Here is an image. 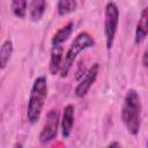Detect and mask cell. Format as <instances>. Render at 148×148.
<instances>
[{
	"label": "cell",
	"instance_id": "6da1fadb",
	"mask_svg": "<svg viewBox=\"0 0 148 148\" xmlns=\"http://www.w3.org/2000/svg\"><path fill=\"white\" fill-rule=\"evenodd\" d=\"M121 120L127 131L132 135H136L141 127V101L140 96L134 89H130L123 102Z\"/></svg>",
	"mask_w": 148,
	"mask_h": 148
},
{
	"label": "cell",
	"instance_id": "7a4b0ae2",
	"mask_svg": "<svg viewBox=\"0 0 148 148\" xmlns=\"http://www.w3.org/2000/svg\"><path fill=\"white\" fill-rule=\"evenodd\" d=\"M47 97V81L45 76H38L31 87L28 108H27V118L29 123L35 124L39 120L45 101Z\"/></svg>",
	"mask_w": 148,
	"mask_h": 148
},
{
	"label": "cell",
	"instance_id": "3957f363",
	"mask_svg": "<svg viewBox=\"0 0 148 148\" xmlns=\"http://www.w3.org/2000/svg\"><path fill=\"white\" fill-rule=\"evenodd\" d=\"M94 44H95V40L88 32H80L75 37V39L73 40V43L71 44L69 49L67 50V52L64 57V61H62V66H61V71H60V74L62 77L67 76L77 54L80 52L94 46Z\"/></svg>",
	"mask_w": 148,
	"mask_h": 148
},
{
	"label": "cell",
	"instance_id": "277c9868",
	"mask_svg": "<svg viewBox=\"0 0 148 148\" xmlns=\"http://www.w3.org/2000/svg\"><path fill=\"white\" fill-rule=\"evenodd\" d=\"M118 23H119V9L114 2H108L104 12V34H105V42L108 50H110L113 45Z\"/></svg>",
	"mask_w": 148,
	"mask_h": 148
},
{
	"label": "cell",
	"instance_id": "5b68a950",
	"mask_svg": "<svg viewBox=\"0 0 148 148\" xmlns=\"http://www.w3.org/2000/svg\"><path fill=\"white\" fill-rule=\"evenodd\" d=\"M58 127H59V114L57 110L52 109L46 114V121L39 134V141L42 143H47L52 141L58 134Z\"/></svg>",
	"mask_w": 148,
	"mask_h": 148
},
{
	"label": "cell",
	"instance_id": "8992f818",
	"mask_svg": "<svg viewBox=\"0 0 148 148\" xmlns=\"http://www.w3.org/2000/svg\"><path fill=\"white\" fill-rule=\"evenodd\" d=\"M98 69H99V66L98 64H94L86 73L84 75L82 76L81 81L77 83V86L75 87V95L77 97H83L86 96V94L89 91V89L91 88V86L94 84L96 77H97V74H98Z\"/></svg>",
	"mask_w": 148,
	"mask_h": 148
},
{
	"label": "cell",
	"instance_id": "52a82bcc",
	"mask_svg": "<svg viewBox=\"0 0 148 148\" xmlns=\"http://www.w3.org/2000/svg\"><path fill=\"white\" fill-rule=\"evenodd\" d=\"M147 36H148V7H145L141 12L140 18L135 27V37H134L135 44L142 43Z\"/></svg>",
	"mask_w": 148,
	"mask_h": 148
},
{
	"label": "cell",
	"instance_id": "ba28073f",
	"mask_svg": "<svg viewBox=\"0 0 148 148\" xmlns=\"http://www.w3.org/2000/svg\"><path fill=\"white\" fill-rule=\"evenodd\" d=\"M74 106L72 104H68L64 109L62 113V119H61V132L62 136L66 139L71 135L73 126H74Z\"/></svg>",
	"mask_w": 148,
	"mask_h": 148
},
{
	"label": "cell",
	"instance_id": "9c48e42d",
	"mask_svg": "<svg viewBox=\"0 0 148 148\" xmlns=\"http://www.w3.org/2000/svg\"><path fill=\"white\" fill-rule=\"evenodd\" d=\"M64 50L61 45H53L51 50L50 58V73L56 75L61 71L62 61H64Z\"/></svg>",
	"mask_w": 148,
	"mask_h": 148
},
{
	"label": "cell",
	"instance_id": "30bf717a",
	"mask_svg": "<svg viewBox=\"0 0 148 148\" xmlns=\"http://www.w3.org/2000/svg\"><path fill=\"white\" fill-rule=\"evenodd\" d=\"M46 9V0H31L29 6V13L32 21H39Z\"/></svg>",
	"mask_w": 148,
	"mask_h": 148
},
{
	"label": "cell",
	"instance_id": "8fae6325",
	"mask_svg": "<svg viewBox=\"0 0 148 148\" xmlns=\"http://www.w3.org/2000/svg\"><path fill=\"white\" fill-rule=\"evenodd\" d=\"M73 28H74L73 22H69L66 25H64L62 28H60L52 37V45H61L65 40H67L73 31Z\"/></svg>",
	"mask_w": 148,
	"mask_h": 148
},
{
	"label": "cell",
	"instance_id": "7c38bea8",
	"mask_svg": "<svg viewBox=\"0 0 148 148\" xmlns=\"http://www.w3.org/2000/svg\"><path fill=\"white\" fill-rule=\"evenodd\" d=\"M12 54H13V43L9 39L5 40L0 47V61H1V68L2 69L7 66L8 61L12 58Z\"/></svg>",
	"mask_w": 148,
	"mask_h": 148
},
{
	"label": "cell",
	"instance_id": "4fadbf2b",
	"mask_svg": "<svg viewBox=\"0 0 148 148\" xmlns=\"http://www.w3.org/2000/svg\"><path fill=\"white\" fill-rule=\"evenodd\" d=\"M76 7V0H58V14L60 16H65L75 12Z\"/></svg>",
	"mask_w": 148,
	"mask_h": 148
},
{
	"label": "cell",
	"instance_id": "5bb4252c",
	"mask_svg": "<svg viewBox=\"0 0 148 148\" xmlns=\"http://www.w3.org/2000/svg\"><path fill=\"white\" fill-rule=\"evenodd\" d=\"M10 8L13 14L18 18H24L27 15L28 9V1L27 0H12Z\"/></svg>",
	"mask_w": 148,
	"mask_h": 148
},
{
	"label": "cell",
	"instance_id": "9a60e30c",
	"mask_svg": "<svg viewBox=\"0 0 148 148\" xmlns=\"http://www.w3.org/2000/svg\"><path fill=\"white\" fill-rule=\"evenodd\" d=\"M142 65L145 67H148V45L143 52V56H142Z\"/></svg>",
	"mask_w": 148,
	"mask_h": 148
},
{
	"label": "cell",
	"instance_id": "2e32d148",
	"mask_svg": "<svg viewBox=\"0 0 148 148\" xmlns=\"http://www.w3.org/2000/svg\"><path fill=\"white\" fill-rule=\"evenodd\" d=\"M114 146H116V147H119V146H120V143H118V142H112V143H110V145H109V147H114Z\"/></svg>",
	"mask_w": 148,
	"mask_h": 148
},
{
	"label": "cell",
	"instance_id": "e0dca14e",
	"mask_svg": "<svg viewBox=\"0 0 148 148\" xmlns=\"http://www.w3.org/2000/svg\"><path fill=\"white\" fill-rule=\"evenodd\" d=\"M147 147H148V141H147Z\"/></svg>",
	"mask_w": 148,
	"mask_h": 148
}]
</instances>
